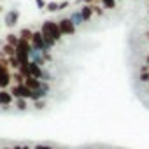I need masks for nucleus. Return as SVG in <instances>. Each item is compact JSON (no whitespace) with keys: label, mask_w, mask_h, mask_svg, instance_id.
Listing matches in <instances>:
<instances>
[{"label":"nucleus","mask_w":149,"mask_h":149,"mask_svg":"<svg viewBox=\"0 0 149 149\" xmlns=\"http://www.w3.org/2000/svg\"><path fill=\"white\" fill-rule=\"evenodd\" d=\"M40 32H42V35H44L46 44L49 46V49L54 47V46L61 40V37H63V35H61V30H60V26H58V21H51V19H47V21L42 23Z\"/></svg>","instance_id":"nucleus-1"},{"label":"nucleus","mask_w":149,"mask_h":149,"mask_svg":"<svg viewBox=\"0 0 149 149\" xmlns=\"http://www.w3.org/2000/svg\"><path fill=\"white\" fill-rule=\"evenodd\" d=\"M30 51H32V42L19 39V44L16 46V58L19 61V67H26L30 63Z\"/></svg>","instance_id":"nucleus-2"},{"label":"nucleus","mask_w":149,"mask_h":149,"mask_svg":"<svg viewBox=\"0 0 149 149\" xmlns=\"http://www.w3.org/2000/svg\"><path fill=\"white\" fill-rule=\"evenodd\" d=\"M7 65H9L7 58H4L2 54H0V90H6V88L9 86L11 79H13V76H11Z\"/></svg>","instance_id":"nucleus-3"},{"label":"nucleus","mask_w":149,"mask_h":149,"mask_svg":"<svg viewBox=\"0 0 149 149\" xmlns=\"http://www.w3.org/2000/svg\"><path fill=\"white\" fill-rule=\"evenodd\" d=\"M11 95L14 97V98H25V100H32V97H33V91L25 84V83H16L13 88H11Z\"/></svg>","instance_id":"nucleus-4"},{"label":"nucleus","mask_w":149,"mask_h":149,"mask_svg":"<svg viewBox=\"0 0 149 149\" xmlns=\"http://www.w3.org/2000/svg\"><path fill=\"white\" fill-rule=\"evenodd\" d=\"M32 47H35V49H39V51H44V53H49V51H51L49 46L46 44V39H44V35H42L40 30H35V32H33V37H32Z\"/></svg>","instance_id":"nucleus-5"},{"label":"nucleus","mask_w":149,"mask_h":149,"mask_svg":"<svg viewBox=\"0 0 149 149\" xmlns=\"http://www.w3.org/2000/svg\"><path fill=\"white\" fill-rule=\"evenodd\" d=\"M58 26H60V30H61V35H74L76 33V25H74L72 21H70V18H61V19H58Z\"/></svg>","instance_id":"nucleus-6"},{"label":"nucleus","mask_w":149,"mask_h":149,"mask_svg":"<svg viewBox=\"0 0 149 149\" xmlns=\"http://www.w3.org/2000/svg\"><path fill=\"white\" fill-rule=\"evenodd\" d=\"M18 21H19V11L18 9H9L6 13V16H4V25L13 28V26L18 25Z\"/></svg>","instance_id":"nucleus-7"},{"label":"nucleus","mask_w":149,"mask_h":149,"mask_svg":"<svg viewBox=\"0 0 149 149\" xmlns=\"http://www.w3.org/2000/svg\"><path fill=\"white\" fill-rule=\"evenodd\" d=\"M42 74H44V68L37 63H28V77H35V79H40L42 77Z\"/></svg>","instance_id":"nucleus-8"},{"label":"nucleus","mask_w":149,"mask_h":149,"mask_svg":"<svg viewBox=\"0 0 149 149\" xmlns=\"http://www.w3.org/2000/svg\"><path fill=\"white\" fill-rule=\"evenodd\" d=\"M25 84H26V86H28L32 91H35V90L42 88L44 81H40V79H35V77H25Z\"/></svg>","instance_id":"nucleus-9"},{"label":"nucleus","mask_w":149,"mask_h":149,"mask_svg":"<svg viewBox=\"0 0 149 149\" xmlns=\"http://www.w3.org/2000/svg\"><path fill=\"white\" fill-rule=\"evenodd\" d=\"M13 95L11 91H6V90H0V105L2 107H9V104L13 102Z\"/></svg>","instance_id":"nucleus-10"},{"label":"nucleus","mask_w":149,"mask_h":149,"mask_svg":"<svg viewBox=\"0 0 149 149\" xmlns=\"http://www.w3.org/2000/svg\"><path fill=\"white\" fill-rule=\"evenodd\" d=\"M79 11H81L84 21H90V19L93 18V14H95V11H93V4H86V6H83Z\"/></svg>","instance_id":"nucleus-11"},{"label":"nucleus","mask_w":149,"mask_h":149,"mask_svg":"<svg viewBox=\"0 0 149 149\" xmlns=\"http://www.w3.org/2000/svg\"><path fill=\"white\" fill-rule=\"evenodd\" d=\"M68 18H70V21H72L74 25H76V26H81V25H84V23H86L79 9H77V11H74V13H72V14H70Z\"/></svg>","instance_id":"nucleus-12"},{"label":"nucleus","mask_w":149,"mask_h":149,"mask_svg":"<svg viewBox=\"0 0 149 149\" xmlns=\"http://www.w3.org/2000/svg\"><path fill=\"white\" fill-rule=\"evenodd\" d=\"M0 54L6 56V58H13V56H16V47H13L9 44H4L2 49H0Z\"/></svg>","instance_id":"nucleus-13"},{"label":"nucleus","mask_w":149,"mask_h":149,"mask_svg":"<svg viewBox=\"0 0 149 149\" xmlns=\"http://www.w3.org/2000/svg\"><path fill=\"white\" fill-rule=\"evenodd\" d=\"M32 37H33V30H30V28H23V30L19 32V39H21V40L32 42Z\"/></svg>","instance_id":"nucleus-14"},{"label":"nucleus","mask_w":149,"mask_h":149,"mask_svg":"<svg viewBox=\"0 0 149 149\" xmlns=\"http://www.w3.org/2000/svg\"><path fill=\"white\" fill-rule=\"evenodd\" d=\"M6 44H9V46H13V47H16V46L19 44V35H14V33H9V35L6 37Z\"/></svg>","instance_id":"nucleus-15"},{"label":"nucleus","mask_w":149,"mask_h":149,"mask_svg":"<svg viewBox=\"0 0 149 149\" xmlns=\"http://www.w3.org/2000/svg\"><path fill=\"white\" fill-rule=\"evenodd\" d=\"M139 79H140V83H149V67H147V65H144V67L140 68Z\"/></svg>","instance_id":"nucleus-16"},{"label":"nucleus","mask_w":149,"mask_h":149,"mask_svg":"<svg viewBox=\"0 0 149 149\" xmlns=\"http://www.w3.org/2000/svg\"><path fill=\"white\" fill-rule=\"evenodd\" d=\"M54 79V76L47 70V68H44V74H42V77H40V81H44V83H51Z\"/></svg>","instance_id":"nucleus-17"},{"label":"nucleus","mask_w":149,"mask_h":149,"mask_svg":"<svg viewBox=\"0 0 149 149\" xmlns=\"http://www.w3.org/2000/svg\"><path fill=\"white\" fill-rule=\"evenodd\" d=\"M46 11H49V13H56V11H60V2H47Z\"/></svg>","instance_id":"nucleus-18"},{"label":"nucleus","mask_w":149,"mask_h":149,"mask_svg":"<svg viewBox=\"0 0 149 149\" xmlns=\"http://www.w3.org/2000/svg\"><path fill=\"white\" fill-rule=\"evenodd\" d=\"M16 109H19V111H26V109H28L26 100H25V98H16Z\"/></svg>","instance_id":"nucleus-19"},{"label":"nucleus","mask_w":149,"mask_h":149,"mask_svg":"<svg viewBox=\"0 0 149 149\" xmlns=\"http://www.w3.org/2000/svg\"><path fill=\"white\" fill-rule=\"evenodd\" d=\"M100 2L105 9H114L116 7V0H100Z\"/></svg>","instance_id":"nucleus-20"},{"label":"nucleus","mask_w":149,"mask_h":149,"mask_svg":"<svg viewBox=\"0 0 149 149\" xmlns=\"http://www.w3.org/2000/svg\"><path fill=\"white\" fill-rule=\"evenodd\" d=\"M7 61H9V65H11L13 68L19 70V61H18V58H16V56H13V58H7Z\"/></svg>","instance_id":"nucleus-21"},{"label":"nucleus","mask_w":149,"mask_h":149,"mask_svg":"<svg viewBox=\"0 0 149 149\" xmlns=\"http://www.w3.org/2000/svg\"><path fill=\"white\" fill-rule=\"evenodd\" d=\"M33 107H35L37 111H42V109L46 107V100H35V102H33Z\"/></svg>","instance_id":"nucleus-22"},{"label":"nucleus","mask_w":149,"mask_h":149,"mask_svg":"<svg viewBox=\"0 0 149 149\" xmlns=\"http://www.w3.org/2000/svg\"><path fill=\"white\" fill-rule=\"evenodd\" d=\"M33 149H60V147H53V146H49V144H35Z\"/></svg>","instance_id":"nucleus-23"},{"label":"nucleus","mask_w":149,"mask_h":149,"mask_svg":"<svg viewBox=\"0 0 149 149\" xmlns=\"http://www.w3.org/2000/svg\"><path fill=\"white\" fill-rule=\"evenodd\" d=\"M35 6H37L40 11H46V6H47V2H46V0H35Z\"/></svg>","instance_id":"nucleus-24"},{"label":"nucleus","mask_w":149,"mask_h":149,"mask_svg":"<svg viewBox=\"0 0 149 149\" xmlns=\"http://www.w3.org/2000/svg\"><path fill=\"white\" fill-rule=\"evenodd\" d=\"M93 11H95V14H97V16H102V14H104L102 7H98V6H93Z\"/></svg>","instance_id":"nucleus-25"},{"label":"nucleus","mask_w":149,"mask_h":149,"mask_svg":"<svg viewBox=\"0 0 149 149\" xmlns=\"http://www.w3.org/2000/svg\"><path fill=\"white\" fill-rule=\"evenodd\" d=\"M68 4H70L68 0H63V2H60V11H61V9H67V7H68Z\"/></svg>","instance_id":"nucleus-26"},{"label":"nucleus","mask_w":149,"mask_h":149,"mask_svg":"<svg viewBox=\"0 0 149 149\" xmlns=\"http://www.w3.org/2000/svg\"><path fill=\"white\" fill-rule=\"evenodd\" d=\"M77 2H79V4H83V6H86V4H93L95 0H77Z\"/></svg>","instance_id":"nucleus-27"},{"label":"nucleus","mask_w":149,"mask_h":149,"mask_svg":"<svg viewBox=\"0 0 149 149\" xmlns=\"http://www.w3.org/2000/svg\"><path fill=\"white\" fill-rule=\"evenodd\" d=\"M21 149H33V147H30V146H26V144H23V146H21Z\"/></svg>","instance_id":"nucleus-28"},{"label":"nucleus","mask_w":149,"mask_h":149,"mask_svg":"<svg viewBox=\"0 0 149 149\" xmlns=\"http://www.w3.org/2000/svg\"><path fill=\"white\" fill-rule=\"evenodd\" d=\"M13 149H21V146H14V147H13Z\"/></svg>","instance_id":"nucleus-29"},{"label":"nucleus","mask_w":149,"mask_h":149,"mask_svg":"<svg viewBox=\"0 0 149 149\" xmlns=\"http://www.w3.org/2000/svg\"><path fill=\"white\" fill-rule=\"evenodd\" d=\"M2 149H13V147H2Z\"/></svg>","instance_id":"nucleus-30"},{"label":"nucleus","mask_w":149,"mask_h":149,"mask_svg":"<svg viewBox=\"0 0 149 149\" xmlns=\"http://www.w3.org/2000/svg\"><path fill=\"white\" fill-rule=\"evenodd\" d=\"M0 13H2V6H0Z\"/></svg>","instance_id":"nucleus-31"},{"label":"nucleus","mask_w":149,"mask_h":149,"mask_svg":"<svg viewBox=\"0 0 149 149\" xmlns=\"http://www.w3.org/2000/svg\"><path fill=\"white\" fill-rule=\"evenodd\" d=\"M116 2H118V0H116Z\"/></svg>","instance_id":"nucleus-32"},{"label":"nucleus","mask_w":149,"mask_h":149,"mask_svg":"<svg viewBox=\"0 0 149 149\" xmlns=\"http://www.w3.org/2000/svg\"><path fill=\"white\" fill-rule=\"evenodd\" d=\"M90 149H91V147H90Z\"/></svg>","instance_id":"nucleus-33"}]
</instances>
